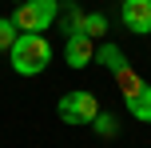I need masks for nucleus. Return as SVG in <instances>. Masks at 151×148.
Segmentation results:
<instances>
[{"label":"nucleus","mask_w":151,"mask_h":148,"mask_svg":"<svg viewBox=\"0 0 151 148\" xmlns=\"http://www.w3.org/2000/svg\"><path fill=\"white\" fill-rule=\"evenodd\" d=\"M8 56H12V72L16 76H40L52 64V44H48L44 32H20L16 44L8 48Z\"/></svg>","instance_id":"nucleus-1"},{"label":"nucleus","mask_w":151,"mask_h":148,"mask_svg":"<svg viewBox=\"0 0 151 148\" xmlns=\"http://www.w3.org/2000/svg\"><path fill=\"white\" fill-rule=\"evenodd\" d=\"M56 116H60L64 124H91V120L99 116V100L88 92V88H76V92L60 96V104H56Z\"/></svg>","instance_id":"nucleus-2"},{"label":"nucleus","mask_w":151,"mask_h":148,"mask_svg":"<svg viewBox=\"0 0 151 148\" xmlns=\"http://www.w3.org/2000/svg\"><path fill=\"white\" fill-rule=\"evenodd\" d=\"M56 12H60V0H24L12 20L20 32H44V28H52Z\"/></svg>","instance_id":"nucleus-3"},{"label":"nucleus","mask_w":151,"mask_h":148,"mask_svg":"<svg viewBox=\"0 0 151 148\" xmlns=\"http://www.w3.org/2000/svg\"><path fill=\"white\" fill-rule=\"evenodd\" d=\"M119 20H123V28L135 32V36L151 32V0H123L119 4Z\"/></svg>","instance_id":"nucleus-4"},{"label":"nucleus","mask_w":151,"mask_h":148,"mask_svg":"<svg viewBox=\"0 0 151 148\" xmlns=\"http://www.w3.org/2000/svg\"><path fill=\"white\" fill-rule=\"evenodd\" d=\"M64 60H68V68H88V64H96V44H91V36L72 32V36L64 40Z\"/></svg>","instance_id":"nucleus-5"},{"label":"nucleus","mask_w":151,"mask_h":148,"mask_svg":"<svg viewBox=\"0 0 151 148\" xmlns=\"http://www.w3.org/2000/svg\"><path fill=\"white\" fill-rule=\"evenodd\" d=\"M123 104H127V112L139 120V124H151V84H139L135 92H127Z\"/></svg>","instance_id":"nucleus-6"},{"label":"nucleus","mask_w":151,"mask_h":148,"mask_svg":"<svg viewBox=\"0 0 151 148\" xmlns=\"http://www.w3.org/2000/svg\"><path fill=\"white\" fill-rule=\"evenodd\" d=\"M76 32H83V36H91V40L104 36V32H107V16L104 12H83L80 20H76Z\"/></svg>","instance_id":"nucleus-7"},{"label":"nucleus","mask_w":151,"mask_h":148,"mask_svg":"<svg viewBox=\"0 0 151 148\" xmlns=\"http://www.w3.org/2000/svg\"><path fill=\"white\" fill-rule=\"evenodd\" d=\"M96 60L104 64V68L111 72V76H115V72H123V68H127V56H123V52H119L115 44H104V48H96Z\"/></svg>","instance_id":"nucleus-8"},{"label":"nucleus","mask_w":151,"mask_h":148,"mask_svg":"<svg viewBox=\"0 0 151 148\" xmlns=\"http://www.w3.org/2000/svg\"><path fill=\"white\" fill-rule=\"evenodd\" d=\"M16 36H20L16 20H12V16H0V52H8V48L16 44Z\"/></svg>","instance_id":"nucleus-9"},{"label":"nucleus","mask_w":151,"mask_h":148,"mask_svg":"<svg viewBox=\"0 0 151 148\" xmlns=\"http://www.w3.org/2000/svg\"><path fill=\"white\" fill-rule=\"evenodd\" d=\"M91 128H96L99 136H115V116L111 112H99V116L91 120Z\"/></svg>","instance_id":"nucleus-10"},{"label":"nucleus","mask_w":151,"mask_h":148,"mask_svg":"<svg viewBox=\"0 0 151 148\" xmlns=\"http://www.w3.org/2000/svg\"><path fill=\"white\" fill-rule=\"evenodd\" d=\"M115 80H119V84H123V96H127V92H135V88L143 84V80H139V76H135V72H131V68H123V72H115Z\"/></svg>","instance_id":"nucleus-11"},{"label":"nucleus","mask_w":151,"mask_h":148,"mask_svg":"<svg viewBox=\"0 0 151 148\" xmlns=\"http://www.w3.org/2000/svg\"><path fill=\"white\" fill-rule=\"evenodd\" d=\"M20 4H24V0H20Z\"/></svg>","instance_id":"nucleus-12"}]
</instances>
